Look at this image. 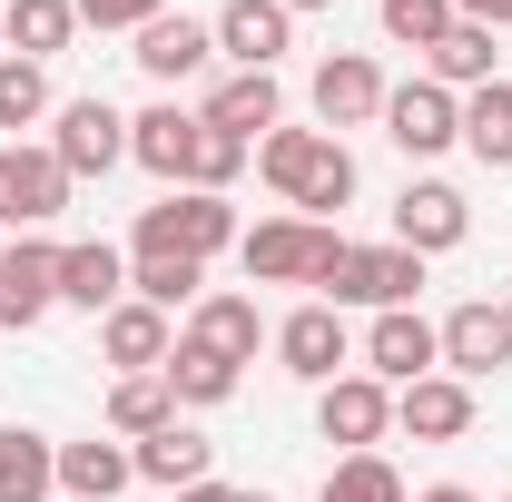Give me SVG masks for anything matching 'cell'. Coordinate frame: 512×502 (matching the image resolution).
<instances>
[{"label":"cell","instance_id":"cell-1","mask_svg":"<svg viewBox=\"0 0 512 502\" xmlns=\"http://www.w3.org/2000/svg\"><path fill=\"white\" fill-rule=\"evenodd\" d=\"M256 168H266V188L296 197V207H345V197H355V158H345L325 128H266Z\"/></svg>","mask_w":512,"mask_h":502},{"label":"cell","instance_id":"cell-2","mask_svg":"<svg viewBox=\"0 0 512 502\" xmlns=\"http://www.w3.org/2000/svg\"><path fill=\"white\" fill-rule=\"evenodd\" d=\"M237 256H247L256 286H325L335 256H345V237L335 227H306V217H266V227L237 237Z\"/></svg>","mask_w":512,"mask_h":502},{"label":"cell","instance_id":"cell-3","mask_svg":"<svg viewBox=\"0 0 512 502\" xmlns=\"http://www.w3.org/2000/svg\"><path fill=\"white\" fill-rule=\"evenodd\" d=\"M217 247H237V207L207 197V188H188V197H168V207L138 217V256H197L207 266Z\"/></svg>","mask_w":512,"mask_h":502},{"label":"cell","instance_id":"cell-4","mask_svg":"<svg viewBox=\"0 0 512 502\" xmlns=\"http://www.w3.org/2000/svg\"><path fill=\"white\" fill-rule=\"evenodd\" d=\"M414 286H424V256H414V247H345L335 276H325L335 306H375V315L414 306Z\"/></svg>","mask_w":512,"mask_h":502},{"label":"cell","instance_id":"cell-5","mask_svg":"<svg viewBox=\"0 0 512 502\" xmlns=\"http://www.w3.org/2000/svg\"><path fill=\"white\" fill-rule=\"evenodd\" d=\"M69 207V168L50 148H0V227H50Z\"/></svg>","mask_w":512,"mask_h":502},{"label":"cell","instance_id":"cell-6","mask_svg":"<svg viewBox=\"0 0 512 502\" xmlns=\"http://www.w3.org/2000/svg\"><path fill=\"white\" fill-rule=\"evenodd\" d=\"M384 138L404 158H434V148L463 138V109L444 99V79H404V89H384Z\"/></svg>","mask_w":512,"mask_h":502},{"label":"cell","instance_id":"cell-7","mask_svg":"<svg viewBox=\"0 0 512 502\" xmlns=\"http://www.w3.org/2000/svg\"><path fill=\"white\" fill-rule=\"evenodd\" d=\"M50 158H60L69 178H109L128 158V119L109 109V99H69L60 109V138H50Z\"/></svg>","mask_w":512,"mask_h":502},{"label":"cell","instance_id":"cell-8","mask_svg":"<svg viewBox=\"0 0 512 502\" xmlns=\"http://www.w3.org/2000/svg\"><path fill=\"white\" fill-rule=\"evenodd\" d=\"M50 306H60V247H40V237L0 247V325H40Z\"/></svg>","mask_w":512,"mask_h":502},{"label":"cell","instance_id":"cell-9","mask_svg":"<svg viewBox=\"0 0 512 502\" xmlns=\"http://www.w3.org/2000/svg\"><path fill=\"white\" fill-rule=\"evenodd\" d=\"M434 355H444V335H434L414 306L375 315V335H365V365H375V384H424V375H434Z\"/></svg>","mask_w":512,"mask_h":502},{"label":"cell","instance_id":"cell-10","mask_svg":"<svg viewBox=\"0 0 512 502\" xmlns=\"http://www.w3.org/2000/svg\"><path fill=\"white\" fill-rule=\"evenodd\" d=\"M316 424H325V443H345V453H375V434L394 424V394H384L375 375H335L325 404H316Z\"/></svg>","mask_w":512,"mask_h":502},{"label":"cell","instance_id":"cell-11","mask_svg":"<svg viewBox=\"0 0 512 502\" xmlns=\"http://www.w3.org/2000/svg\"><path fill=\"white\" fill-rule=\"evenodd\" d=\"M316 119H325V128H365V119H384V69L365 60V50H335V60L316 69Z\"/></svg>","mask_w":512,"mask_h":502},{"label":"cell","instance_id":"cell-12","mask_svg":"<svg viewBox=\"0 0 512 502\" xmlns=\"http://www.w3.org/2000/svg\"><path fill=\"white\" fill-rule=\"evenodd\" d=\"M394 424L414 443H453V434H473V384L463 375H424V384H404L394 394Z\"/></svg>","mask_w":512,"mask_h":502},{"label":"cell","instance_id":"cell-13","mask_svg":"<svg viewBox=\"0 0 512 502\" xmlns=\"http://www.w3.org/2000/svg\"><path fill=\"white\" fill-rule=\"evenodd\" d=\"M207 50H217V30H207V20H188V10H158V20L138 30V50H128V60L148 69V79H197V69H207Z\"/></svg>","mask_w":512,"mask_h":502},{"label":"cell","instance_id":"cell-14","mask_svg":"<svg viewBox=\"0 0 512 502\" xmlns=\"http://www.w3.org/2000/svg\"><path fill=\"white\" fill-rule=\"evenodd\" d=\"M394 247H414V256H444V247H463V197H453L444 178L404 188V197H394Z\"/></svg>","mask_w":512,"mask_h":502},{"label":"cell","instance_id":"cell-15","mask_svg":"<svg viewBox=\"0 0 512 502\" xmlns=\"http://www.w3.org/2000/svg\"><path fill=\"white\" fill-rule=\"evenodd\" d=\"M276 355H286V375L335 384V365H345V315L335 306H296L286 325H276Z\"/></svg>","mask_w":512,"mask_h":502},{"label":"cell","instance_id":"cell-16","mask_svg":"<svg viewBox=\"0 0 512 502\" xmlns=\"http://www.w3.org/2000/svg\"><path fill=\"white\" fill-rule=\"evenodd\" d=\"M434 335H444V365H453V375H493V365H512V315L503 306H453Z\"/></svg>","mask_w":512,"mask_h":502},{"label":"cell","instance_id":"cell-17","mask_svg":"<svg viewBox=\"0 0 512 502\" xmlns=\"http://www.w3.org/2000/svg\"><path fill=\"white\" fill-rule=\"evenodd\" d=\"M286 0H227L217 10V50H237V69H266L276 50H286Z\"/></svg>","mask_w":512,"mask_h":502},{"label":"cell","instance_id":"cell-18","mask_svg":"<svg viewBox=\"0 0 512 502\" xmlns=\"http://www.w3.org/2000/svg\"><path fill=\"white\" fill-rule=\"evenodd\" d=\"M99 345H109V365H128V375H158V365H168V315L138 306V296H119L109 325H99Z\"/></svg>","mask_w":512,"mask_h":502},{"label":"cell","instance_id":"cell-19","mask_svg":"<svg viewBox=\"0 0 512 502\" xmlns=\"http://www.w3.org/2000/svg\"><path fill=\"white\" fill-rule=\"evenodd\" d=\"M60 483H69V502H119L138 483V453H119V443H60Z\"/></svg>","mask_w":512,"mask_h":502},{"label":"cell","instance_id":"cell-20","mask_svg":"<svg viewBox=\"0 0 512 502\" xmlns=\"http://www.w3.org/2000/svg\"><path fill=\"white\" fill-rule=\"evenodd\" d=\"M188 148H197V119L168 99V109H148V119H128V158L138 168H158V178H188Z\"/></svg>","mask_w":512,"mask_h":502},{"label":"cell","instance_id":"cell-21","mask_svg":"<svg viewBox=\"0 0 512 502\" xmlns=\"http://www.w3.org/2000/svg\"><path fill=\"white\" fill-rule=\"evenodd\" d=\"M119 286H128V266H119V247H60V296L69 306H89V315H109L119 306Z\"/></svg>","mask_w":512,"mask_h":502},{"label":"cell","instance_id":"cell-22","mask_svg":"<svg viewBox=\"0 0 512 502\" xmlns=\"http://www.w3.org/2000/svg\"><path fill=\"white\" fill-rule=\"evenodd\" d=\"M50 483H60V453L30 424H10L0 434V502H50Z\"/></svg>","mask_w":512,"mask_h":502},{"label":"cell","instance_id":"cell-23","mask_svg":"<svg viewBox=\"0 0 512 502\" xmlns=\"http://www.w3.org/2000/svg\"><path fill=\"white\" fill-rule=\"evenodd\" d=\"M207 453H217V443L197 434V424H168V434L138 443V473H148V483H168V493H188V483H207Z\"/></svg>","mask_w":512,"mask_h":502},{"label":"cell","instance_id":"cell-24","mask_svg":"<svg viewBox=\"0 0 512 502\" xmlns=\"http://www.w3.org/2000/svg\"><path fill=\"white\" fill-rule=\"evenodd\" d=\"M207 128H227V138L256 148V128H276V79H266V69H237V79L207 99Z\"/></svg>","mask_w":512,"mask_h":502},{"label":"cell","instance_id":"cell-25","mask_svg":"<svg viewBox=\"0 0 512 502\" xmlns=\"http://www.w3.org/2000/svg\"><path fill=\"white\" fill-rule=\"evenodd\" d=\"M188 345L227 355V365H247V355H256V296H207V306L188 315Z\"/></svg>","mask_w":512,"mask_h":502},{"label":"cell","instance_id":"cell-26","mask_svg":"<svg viewBox=\"0 0 512 502\" xmlns=\"http://www.w3.org/2000/svg\"><path fill=\"white\" fill-rule=\"evenodd\" d=\"M463 148H473L483 168H512V89L503 79H483V89L463 99Z\"/></svg>","mask_w":512,"mask_h":502},{"label":"cell","instance_id":"cell-27","mask_svg":"<svg viewBox=\"0 0 512 502\" xmlns=\"http://www.w3.org/2000/svg\"><path fill=\"white\" fill-rule=\"evenodd\" d=\"M178 424V394H168V375H128L119 394H109V434H168Z\"/></svg>","mask_w":512,"mask_h":502},{"label":"cell","instance_id":"cell-28","mask_svg":"<svg viewBox=\"0 0 512 502\" xmlns=\"http://www.w3.org/2000/svg\"><path fill=\"white\" fill-rule=\"evenodd\" d=\"M158 375H168L178 404H227V394H237V365H227V355H207V345H168V365H158Z\"/></svg>","mask_w":512,"mask_h":502},{"label":"cell","instance_id":"cell-29","mask_svg":"<svg viewBox=\"0 0 512 502\" xmlns=\"http://www.w3.org/2000/svg\"><path fill=\"white\" fill-rule=\"evenodd\" d=\"M0 30L20 40V60H50V50H69L79 10H69V0H10V10H0Z\"/></svg>","mask_w":512,"mask_h":502},{"label":"cell","instance_id":"cell-30","mask_svg":"<svg viewBox=\"0 0 512 502\" xmlns=\"http://www.w3.org/2000/svg\"><path fill=\"white\" fill-rule=\"evenodd\" d=\"M424 60H434V79H463V89H483V79H493V30H483V20H453V30L424 50Z\"/></svg>","mask_w":512,"mask_h":502},{"label":"cell","instance_id":"cell-31","mask_svg":"<svg viewBox=\"0 0 512 502\" xmlns=\"http://www.w3.org/2000/svg\"><path fill=\"white\" fill-rule=\"evenodd\" d=\"M128 286H138V306H188L197 286H207V266H197V256H138V266H128Z\"/></svg>","mask_w":512,"mask_h":502},{"label":"cell","instance_id":"cell-32","mask_svg":"<svg viewBox=\"0 0 512 502\" xmlns=\"http://www.w3.org/2000/svg\"><path fill=\"white\" fill-rule=\"evenodd\" d=\"M325 502H404V483H394L384 453H345V463L325 473Z\"/></svg>","mask_w":512,"mask_h":502},{"label":"cell","instance_id":"cell-33","mask_svg":"<svg viewBox=\"0 0 512 502\" xmlns=\"http://www.w3.org/2000/svg\"><path fill=\"white\" fill-rule=\"evenodd\" d=\"M237 168H247V138H227V128H207L197 119V148H188V188H227V178H237Z\"/></svg>","mask_w":512,"mask_h":502},{"label":"cell","instance_id":"cell-34","mask_svg":"<svg viewBox=\"0 0 512 502\" xmlns=\"http://www.w3.org/2000/svg\"><path fill=\"white\" fill-rule=\"evenodd\" d=\"M453 30V0H384V40H404V50H434Z\"/></svg>","mask_w":512,"mask_h":502},{"label":"cell","instance_id":"cell-35","mask_svg":"<svg viewBox=\"0 0 512 502\" xmlns=\"http://www.w3.org/2000/svg\"><path fill=\"white\" fill-rule=\"evenodd\" d=\"M50 109V79H40V60H0V128H30Z\"/></svg>","mask_w":512,"mask_h":502},{"label":"cell","instance_id":"cell-36","mask_svg":"<svg viewBox=\"0 0 512 502\" xmlns=\"http://www.w3.org/2000/svg\"><path fill=\"white\" fill-rule=\"evenodd\" d=\"M69 10H79L89 30H148V20H158L168 0H69Z\"/></svg>","mask_w":512,"mask_h":502},{"label":"cell","instance_id":"cell-37","mask_svg":"<svg viewBox=\"0 0 512 502\" xmlns=\"http://www.w3.org/2000/svg\"><path fill=\"white\" fill-rule=\"evenodd\" d=\"M453 20H483V30H512V0H453Z\"/></svg>","mask_w":512,"mask_h":502},{"label":"cell","instance_id":"cell-38","mask_svg":"<svg viewBox=\"0 0 512 502\" xmlns=\"http://www.w3.org/2000/svg\"><path fill=\"white\" fill-rule=\"evenodd\" d=\"M178 502H266V493H227V483H188Z\"/></svg>","mask_w":512,"mask_h":502},{"label":"cell","instance_id":"cell-39","mask_svg":"<svg viewBox=\"0 0 512 502\" xmlns=\"http://www.w3.org/2000/svg\"><path fill=\"white\" fill-rule=\"evenodd\" d=\"M424 502H473V493H463V483H434V493H424Z\"/></svg>","mask_w":512,"mask_h":502},{"label":"cell","instance_id":"cell-40","mask_svg":"<svg viewBox=\"0 0 512 502\" xmlns=\"http://www.w3.org/2000/svg\"><path fill=\"white\" fill-rule=\"evenodd\" d=\"M286 10H325V0H286Z\"/></svg>","mask_w":512,"mask_h":502},{"label":"cell","instance_id":"cell-41","mask_svg":"<svg viewBox=\"0 0 512 502\" xmlns=\"http://www.w3.org/2000/svg\"><path fill=\"white\" fill-rule=\"evenodd\" d=\"M503 315H512V296H503Z\"/></svg>","mask_w":512,"mask_h":502}]
</instances>
